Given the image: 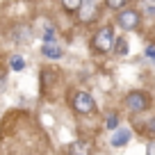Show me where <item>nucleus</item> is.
Masks as SVG:
<instances>
[{"label":"nucleus","instance_id":"obj_5","mask_svg":"<svg viewBox=\"0 0 155 155\" xmlns=\"http://www.w3.org/2000/svg\"><path fill=\"white\" fill-rule=\"evenodd\" d=\"M128 141H130V130H128V128H119V130L112 135L110 144L114 146V148H121V146H126Z\"/></svg>","mask_w":155,"mask_h":155},{"label":"nucleus","instance_id":"obj_18","mask_svg":"<svg viewBox=\"0 0 155 155\" xmlns=\"http://www.w3.org/2000/svg\"><path fill=\"white\" fill-rule=\"evenodd\" d=\"M148 128H150V132H155V119H153V121L148 123Z\"/></svg>","mask_w":155,"mask_h":155},{"label":"nucleus","instance_id":"obj_3","mask_svg":"<svg viewBox=\"0 0 155 155\" xmlns=\"http://www.w3.org/2000/svg\"><path fill=\"white\" fill-rule=\"evenodd\" d=\"M146 105H148V98H146L141 91H130L126 96V107L130 112H144Z\"/></svg>","mask_w":155,"mask_h":155},{"label":"nucleus","instance_id":"obj_9","mask_svg":"<svg viewBox=\"0 0 155 155\" xmlns=\"http://www.w3.org/2000/svg\"><path fill=\"white\" fill-rule=\"evenodd\" d=\"M141 14L146 18H155V0H141Z\"/></svg>","mask_w":155,"mask_h":155},{"label":"nucleus","instance_id":"obj_13","mask_svg":"<svg viewBox=\"0 0 155 155\" xmlns=\"http://www.w3.org/2000/svg\"><path fill=\"white\" fill-rule=\"evenodd\" d=\"M44 44H55V30L50 25H46V34H44Z\"/></svg>","mask_w":155,"mask_h":155},{"label":"nucleus","instance_id":"obj_1","mask_svg":"<svg viewBox=\"0 0 155 155\" xmlns=\"http://www.w3.org/2000/svg\"><path fill=\"white\" fill-rule=\"evenodd\" d=\"M114 41H116L114 30L107 25V28H103V30H98V32H96V37H94L91 46H94L96 50H101V53H110L112 46H114Z\"/></svg>","mask_w":155,"mask_h":155},{"label":"nucleus","instance_id":"obj_6","mask_svg":"<svg viewBox=\"0 0 155 155\" xmlns=\"http://www.w3.org/2000/svg\"><path fill=\"white\" fill-rule=\"evenodd\" d=\"M89 148H91V144L89 141H73L71 146H68V155H89Z\"/></svg>","mask_w":155,"mask_h":155},{"label":"nucleus","instance_id":"obj_2","mask_svg":"<svg viewBox=\"0 0 155 155\" xmlns=\"http://www.w3.org/2000/svg\"><path fill=\"white\" fill-rule=\"evenodd\" d=\"M73 110L78 114H89V112L96 110V103H94V98L87 91H75L73 94Z\"/></svg>","mask_w":155,"mask_h":155},{"label":"nucleus","instance_id":"obj_19","mask_svg":"<svg viewBox=\"0 0 155 155\" xmlns=\"http://www.w3.org/2000/svg\"><path fill=\"white\" fill-rule=\"evenodd\" d=\"M148 155H155V144H150V148H148Z\"/></svg>","mask_w":155,"mask_h":155},{"label":"nucleus","instance_id":"obj_17","mask_svg":"<svg viewBox=\"0 0 155 155\" xmlns=\"http://www.w3.org/2000/svg\"><path fill=\"white\" fill-rule=\"evenodd\" d=\"M5 82H7V78H5V73H0V91H2V87H5Z\"/></svg>","mask_w":155,"mask_h":155},{"label":"nucleus","instance_id":"obj_11","mask_svg":"<svg viewBox=\"0 0 155 155\" xmlns=\"http://www.w3.org/2000/svg\"><path fill=\"white\" fill-rule=\"evenodd\" d=\"M62 5H64L66 12H78L82 7V0H62Z\"/></svg>","mask_w":155,"mask_h":155},{"label":"nucleus","instance_id":"obj_15","mask_svg":"<svg viewBox=\"0 0 155 155\" xmlns=\"http://www.w3.org/2000/svg\"><path fill=\"white\" fill-rule=\"evenodd\" d=\"M107 2V7H112V9H119V7H123L128 2V0H105Z\"/></svg>","mask_w":155,"mask_h":155},{"label":"nucleus","instance_id":"obj_16","mask_svg":"<svg viewBox=\"0 0 155 155\" xmlns=\"http://www.w3.org/2000/svg\"><path fill=\"white\" fill-rule=\"evenodd\" d=\"M146 57L155 59V46H146Z\"/></svg>","mask_w":155,"mask_h":155},{"label":"nucleus","instance_id":"obj_8","mask_svg":"<svg viewBox=\"0 0 155 155\" xmlns=\"http://www.w3.org/2000/svg\"><path fill=\"white\" fill-rule=\"evenodd\" d=\"M41 53H44L46 57H50V59H59L62 57V48H59L57 44H44Z\"/></svg>","mask_w":155,"mask_h":155},{"label":"nucleus","instance_id":"obj_4","mask_svg":"<svg viewBox=\"0 0 155 155\" xmlns=\"http://www.w3.org/2000/svg\"><path fill=\"white\" fill-rule=\"evenodd\" d=\"M116 23L121 25L123 30H135L137 25H139V16H137V12L128 9V12H121V14H119V18H116Z\"/></svg>","mask_w":155,"mask_h":155},{"label":"nucleus","instance_id":"obj_14","mask_svg":"<svg viewBox=\"0 0 155 155\" xmlns=\"http://www.w3.org/2000/svg\"><path fill=\"white\" fill-rule=\"evenodd\" d=\"M116 123H119V116H116V114H110V116H107V121H105V126L110 128V130H116Z\"/></svg>","mask_w":155,"mask_h":155},{"label":"nucleus","instance_id":"obj_12","mask_svg":"<svg viewBox=\"0 0 155 155\" xmlns=\"http://www.w3.org/2000/svg\"><path fill=\"white\" fill-rule=\"evenodd\" d=\"M9 66L14 68V71H21V68L25 66V62H23V57H21V55H14V57H12V62H9Z\"/></svg>","mask_w":155,"mask_h":155},{"label":"nucleus","instance_id":"obj_7","mask_svg":"<svg viewBox=\"0 0 155 155\" xmlns=\"http://www.w3.org/2000/svg\"><path fill=\"white\" fill-rule=\"evenodd\" d=\"M30 34H32V30H30L28 25H18V28L12 32V39H14L16 44H25V41L30 39Z\"/></svg>","mask_w":155,"mask_h":155},{"label":"nucleus","instance_id":"obj_10","mask_svg":"<svg viewBox=\"0 0 155 155\" xmlns=\"http://www.w3.org/2000/svg\"><path fill=\"white\" fill-rule=\"evenodd\" d=\"M116 55H119V57L128 55V41H126V37H119V39H116Z\"/></svg>","mask_w":155,"mask_h":155}]
</instances>
